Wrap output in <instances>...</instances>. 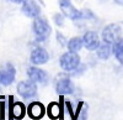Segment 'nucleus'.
I'll return each mask as SVG.
<instances>
[{"label": "nucleus", "instance_id": "1", "mask_svg": "<svg viewBox=\"0 0 123 120\" xmlns=\"http://www.w3.org/2000/svg\"><path fill=\"white\" fill-rule=\"evenodd\" d=\"M32 30H33V34H35L36 40L38 42L46 41L49 37L50 32H52V27L48 24V21L44 17H41V16H37V17L33 19Z\"/></svg>", "mask_w": 123, "mask_h": 120}, {"label": "nucleus", "instance_id": "2", "mask_svg": "<svg viewBox=\"0 0 123 120\" xmlns=\"http://www.w3.org/2000/svg\"><path fill=\"white\" fill-rule=\"evenodd\" d=\"M59 64L65 72H74L80 66V57L76 52H65L60 56Z\"/></svg>", "mask_w": 123, "mask_h": 120}, {"label": "nucleus", "instance_id": "3", "mask_svg": "<svg viewBox=\"0 0 123 120\" xmlns=\"http://www.w3.org/2000/svg\"><path fill=\"white\" fill-rule=\"evenodd\" d=\"M122 36V28L118 24H110L105 26V28L102 30V40L104 42L113 45L117 40H119Z\"/></svg>", "mask_w": 123, "mask_h": 120}, {"label": "nucleus", "instance_id": "4", "mask_svg": "<svg viewBox=\"0 0 123 120\" xmlns=\"http://www.w3.org/2000/svg\"><path fill=\"white\" fill-rule=\"evenodd\" d=\"M59 6L62 9V13L64 16L69 17L70 20H80L84 17V13L78 10L73 4H71L70 0H58Z\"/></svg>", "mask_w": 123, "mask_h": 120}, {"label": "nucleus", "instance_id": "5", "mask_svg": "<svg viewBox=\"0 0 123 120\" xmlns=\"http://www.w3.org/2000/svg\"><path fill=\"white\" fill-rule=\"evenodd\" d=\"M12 99L14 97H9V116L10 119H16V120H21L24 119L27 109L21 102H16L12 104Z\"/></svg>", "mask_w": 123, "mask_h": 120}, {"label": "nucleus", "instance_id": "6", "mask_svg": "<svg viewBox=\"0 0 123 120\" xmlns=\"http://www.w3.org/2000/svg\"><path fill=\"white\" fill-rule=\"evenodd\" d=\"M17 93L22 98H32L37 93V85L35 82L30 81H22L17 84Z\"/></svg>", "mask_w": 123, "mask_h": 120}, {"label": "nucleus", "instance_id": "7", "mask_svg": "<svg viewBox=\"0 0 123 120\" xmlns=\"http://www.w3.org/2000/svg\"><path fill=\"white\" fill-rule=\"evenodd\" d=\"M15 76H16L15 67L11 63H6L4 68L0 69V84L5 87L12 84L15 81Z\"/></svg>", "mask_w": 123, "mask_h": 120}, {"label": "nucleus", "instance_id": "8", "mask_svg": "<svg viewBox=\"0 0 123 120\" xmlns=\"http://www.w3.org/2000/svg\"><path fill=\"white\" fill-rule=\"evenodd\" d=\"M49 59V55L48 52L46 51L44 48L42 47H36L32 49L31 52V56H30V61L32 64L35 66H41V64H44L48 62Z\"/></svg>", "mask_w": 123, "mask_h": 120}, {"label": "nucleus", "instance_id": "9", "mask_svg": "<svg viewBox=\"0 0 123 120\" xmlns=\"http://www.w3.org/2000/svg\"><path fill=\"white\" fill-rule=\"evenodd\" d=\"M27 76L32 82L39 83V84H46L48 82V74L46 71L41 69L38 67H28L27 69Z\"/></svg>", "mask_w": 123, "mask_h": 120}, {"label": "nucleus", "instance_id": "10", "mask_svg": "<svg viewBox=\"0 0 123 120\" xmlns=\"http://www.w3.org/2000/svg\"><path fill=\"white\" fill-rule=\"evenodd\" d=\"M83 41H84V46L89 51H96L97 47L100 46V37L97 35V32L95 31H87L85 32V35L83 36Z\"/></svg>", "mask_w": 123, "mask_h": 120}, {"label": "nucleus", "instance_id": "11", "mask_svg": "<svg viewBox=\"0 0 123 120\" xmlns=\"http://www.w3.org/2000/svg\"><path fill=\"white\" fill-rule=\"evenodd\" d=\"M21 11L31 19H35L37 16H39L41 14V7L35 1V0H26V1L22 4V9Z\"/></svg>", "mask_w": 123, "mask_h": 120}, {"label": "nucleus", "instance_id": "12", "mask_svg": "<svg viewBox=\"0 0 123 120\" xmlns=\"http://www.w3.org/2000/svg\"><path fill=\"white\" fill-rule=\"evenodd\" d=\"M46 113V108L43 106L42 103L39 102H33L31 103L27 108V114L31 119H35V120H39L42 119L43 115Z\"/></svg>", "mask_w": 123, "mask_h": 120}, {"label": "nucleus", "instance_id": "13", "mask_svg": "<svg viewBox=\"0 0 123 120\" xmlns=\"http://www.w3.org/2000/svg\"><path fill=\"white\" fill-rule=\"evenodd\" d=\"M57 93L59 95H65V94H71L74 92V84L71 83L69 78H62L57 82L55 85Z\"/></svg>", "mask_w": 123, "mask_h": 120}, {"label": "nucleus", "instance_id": "14", "mask_svg": "<svg viewBox=\"0 0 123 120\" xmlns=\"http://www.w3.org/2000/svg\"><path fill=\"white\" fill-rule=\"evenodd\" d=\"M47 114L50 119H60V118H63V108L60 106L59 103L53 102L48 105Z\"/></svg>", "mask_w": 123, "mask_h": 120}, {"label": "nucleus", "instance_id": "15", "mask_svg": "<svg viewBox=\"0 0 123 120\" xmlns=\"http://www.w3.org/2000/svg\"><path fill=\"white\" fill-rule=\"evenodd\" d=\"M96 53H97V57L100 59H104V61L108 59L111 53H112V46H111V43H107V42L100 43V46L96 49Z\"/></svg>", "mask_w": 123, "mask_h": 120}, {"label": "nucleus", "instance_id": "16", "mask_svg": "<svg viewBox=\"0 0 123 120\" xmlns=\"http://www.w3.org/2000/svg\"><path fill=\"white\" fill-rule=\"evenodd\" d=\"M112 52H113L117 61L121 64H123V38L122 37L112 45Z\"/></svg>", "mask_w": 123, "mask_h": 120}, {"label": "nucleus", "instance_id": "17", "mask_svg": "<svg viewBox=\"0 0 123 120\" xmlns=\"http://www.w3.org/2000/svg\"><path fill=\"white\" fill-rule=\"evenodd\" d=\"M83 46H84L83 37H73V38H70L67 43V47L70 52H79Z\"/></svg>", "mask_w": 123, "mask_h": 120}, {"label": "nucleus", "instance_id": "18", "mask_svg": "<svg viewBox=\"0 0 123 120\" xmlns=\"http://www.w3.org/2000/svg\"><path fill=\"white\" fill-rule=\"evenodd\" d=\"M53 19H54V22H55L57 26H63V25H64V15L55 14Z\"/></svg>", "mask_w": 123, "mask_h": 120}, {"label": "nucleus", "instance_id": "19", "mask_svg": "<svg viewBox=\"0 0 123 120\" xmlns=\"http://www.w3.org/2000/svg\"><path fill=\"white\" fill-rule=\"evenodd\" d=\"M57 40H58V42H59L62 46H65V45L68 43V42L65 41V37L62 35L60 32H57Z\"/></svg>", "mask_w": 123, "mask_h": 120}, {"label": "nucleus", "instance_id": "20", "mask_svg": "<svg viewBox=\"0 0 123 120\" xmlns=\"http://www.w3.org/2000/svg\"><path fill=\"white\" fill-rule=\"evenodd\" d=\"M12 3H15V4H24L26 0H11Z\"/></svg>", "mask_w": 123, "mask_h": 120}]
</instances>
